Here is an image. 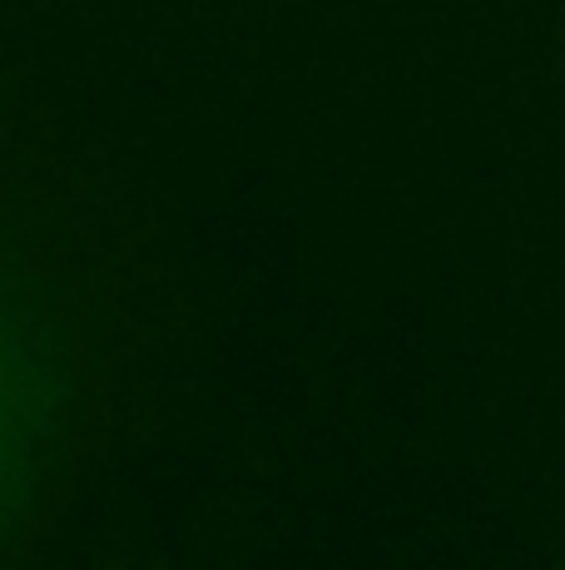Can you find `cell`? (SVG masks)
Masks as SVG:
<instances>
[{"label": "cell", "mask_w": 565, "mask_h": 570, "mask_svg": "<svg viewBox=\"0 0 565 570\" xmlns=\"http://www.w3.org/2000/svg\"><path fill=\"white\" fill-rule=\"evenodd\" d=\"M0 491H6V422H0Z\"/></svg>", "instance_id": "cell-1"}]
</instances>
